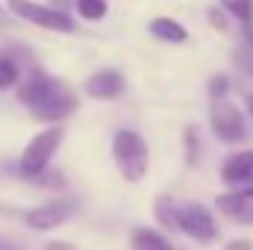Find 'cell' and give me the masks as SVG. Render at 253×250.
I'll use <instances>...</instances> for the list:
<instances>
[{
    "instance_id": "cell-1",
    "label": "cell",
    "mask_w": 253,
    "mask_h": 250,
    "mask_svg": "<svg viewBox=\"0 0 253 250\" xmlns=\"http://www.w3.org/2000/svg\"><path fill=\"white\" fill-rule=\"evenodd\" d=\"M18 100L24 106H30L36 121H50V124L68 118L80 106L74 88L65 85L59 77H50L42 68L30 71V77L18 85Z\"/></svg>"
},
{
    "instance_id": "cell-2",
    "label": "cell",
    "mask_w": 253,
    "mask_h": 250,
    "mask_svg": "<svg viewBox=\"0 0 253 250\" xmlns=\"http://www.w3.org/2000/svg\"><path fill=\"white\" fill-rule=\"evenodd\" d=\"M112 159L126 183H141L150 165V150L147 141L135 129H118L112 138Z\"/></svg>"
},
{
    "instance_id": "cell-3",
    "label": "cell",
    "mask_w": 253,
    "mask_h": 250,
    "mask_svg": "<svg viewBox=\"0 0 253 250\" xmlns=\"http://www.w3.org/2000/svg\"><path fill=\"white\" fill-rule=\"evenodd\" d=\"M62 138H65L62 126H50V129H42L39 135H33V138L27 141L24 153H21V174H24L27 180H39V177L47 171V165H50L53 153L59 150Z\"/></svg>"
},
{
    "instance_id": "cell-4",
    "label": "cell",
    "mask_w": 253,
    "mask_h": 250,
    "mask_svg": "<svg viewBox=\"0 0 253 250\" xmlns=\"http://www.w3.org/2000/svg\"><path fill=\"white\" fill-rule=\"evenodd\" d=\"M9 12L27 24L53 30V33H74L77 30V21L65 9H56V6H44V3H33V0H9Z\"/></svg>"
},
{
    "instance_id": "cell-5",
    "label": "cell",
    "mask_w": 253,
    "mask_h": 250,
    "mask_svg": "<svg viewBox=\"0 0 253 250\" xmlns=\"http://www.w3.org/2000/svg\"><path fill=\"white\" fill-rule=\"evenodd\" d=\"M209 124H212V132L224 144H242L248 138V121H245L242 109L233 106L230 100H212Z\"/></svg>"
},
{
    "instance_id": "cell-6",
    "label": "cell",
    "mask_w": 253,
    "mask_h": 250,
    "mask_svg": "<svg viewBox=\"0 0 253 250\" xmlns=\"http://www.w3.org/2000/svg\"><path fill=\"white\" fill-rule=\"evenodd\" d=\"M177 230L183 236H189L191 242H212L218 236V224L212 218V212L203 203H183L177 206Z\"/></svg>"
},
{
    "instance_id": "cell-7",
    "label": "cell",
    "mask_w": 253,
    "mask_h": 250,
    "mask_svg": "<svg viewBox=\"0 0 253 250\" xmlns=\"http://www.w3.org/2000/svg\"><path fill=\"white\" fill-rule=\"evenodd\" d=\"M74 212H77V200H71V197H59V200H47V203L30 209V212L24 215V221H27V227L39 230V233H47V230L62 227Z\"/></svg>"
},
{
    "instance_id": "cell-8",
    "label": "cell",
    "mask_w": 253,
    "mask_h": 250,
    "mask_svg": "<svg viewBox=\"0 0 253 250\" xmlns=\"http://www.w3.org/2000/svg\"><path fill=\"white\" fill-rule=\"evenodd\" d=\"M126 88L124 77L115 71V68H103V71H94L88 80H85V94L94 97V100H115L121 97Z\"/></svg>"
},
{
    "instance_id": "cell-9",
    "label": "cell",
    "mask_w": 253,
    "mask_h": 250,
    "mask_svg": "<svg viewBox=\"0 0 253 250\" xmlns=\"http://www.w3.org/2000/svg\"><path fill=\"white\" fill-rule=\"evenodd\" d=\"M221 180L233 188H245L253 183V150H245V153H233L224 168H221Z\"/></svg>"
},
{
    "instance_id": "cell-10",
    "label": "cell",
    "mask_w": 253,
    "mask_h": 250,
    "mask_svg": "<svg viewBox=\"0 0 253 250\" xmlns=\"http://www.w3.org/2000/svg\"><path fill=\"white\" fill-rule=\"evenodd\" d=\"M150 36H156L159 42H168V44L189 42V30L183 24H177L174 18H156V21H150Z\"/></svg>"
},
{
    "instance_id": "cell-11",
    "label": "cell",
    "mask_w": 253,
    "mask_h": 250,
    "mask_svg": "<svg viewBox=\"0 0 253 250\" xmlns=\"http://www.w3.org/2000/svg\"><path fill=\"white\" fill-rule=\"evenodd\" d=\"M215 203H218V209H221L224 215L233 218L242 206H253V183L245 186V188H236V191H230V194H221Z\"/></svg>"
},
{
    "instance_id": "cell-12",
    "label": "cell",
    "mask_w": 253,
    "mask_h": 250,
    "mask_svg": "<svg viewBox=\"0 0 253 250\" xmlns=\"http://www.w3.org/2000/svg\"><path fill=\"white\" fill-rule=\"evenodd\" d=\"M132 250H171V242L150 227H138L132 233Z\"/></svg>"
},
{
    "instance_id": "cell-13",
    "label": "cell",
    "mask_w": 253,
    "mask_h": 250,
    "mask_svg": "<svg viewBox=\"0 0 253 250\" xmlns=\"http://www.w3.org/2000/svg\"><path fill=\"white\" fill-rule=\"evenodd\" d=\"M153 212H156V221H159L165 230H177V203H174L168 194H159V197H156Z\"/></svg>"
},
{
    "instance_id": "cell-14",
    "label": "cell",
    "mask_w": 253,
    "mask_h": 250,
    "mask_svg": "<svg viewBox=\"0 0 253 250\" xmlns=\"http://www.w3.org/2000/svg\"><path fill=\"white\" fill-rule=\"evenodd\" d=\"M77 12L85 21H100V18H106L109 3L106 0H77Z\"/></svg>"
},
{
    "instance_id": "cell-15",
    "label": "cell",
    "mask_w": 253,
    "mask_h": 250,
    "mask_svg": "<svg viewBox=\"0 0 253 250\" xmlns=\"http://www.w3.org/2000/svg\"><path fill=\"white\" fill-rule=\"evenodd\" d=\"M221 6H224V12H230L242 24L253 21V0H221Z\"/></svg>"
},
{
    "instance_id": "cell-16",
    "label": "cell",
    "mask_w": 253,
    "mask_h": 250,
    "mask_svg": "<svg viewBox=\"0 0 253 250\" xmlns=\"http://www.w3.org/2000/svg\"><path fill=\"white\" fill-rule=\"evenodd\" d=\"M18 83V65L12 56H0V88H9Z\"/></svg>"
},
{
    "instance_id": "cell-17",
    "label": "cell",
    "mask_w": 253,
    "mask_h": 250,
    "mask_svg": "<svg viewBox=\"0 0 253 250\" xmlns=\"http://www.w3.org/2000/svg\"><path fill=\"white\" fill-rule=\"evenodd\" d=\"M227 91H230V77L227 74H215L209 80V97L212 100H227Z\"/></svg>"
},
{
    "instance_id": "cell-18",
    "label": "cell",
    "mask_w": 253,
    "mask_h": 250,
    "mask_svg": "<svg viewBox=\"0 0 253 250\" xmlns=\"http://www.w3.org/2000/svg\"><path fill=\"white\" fill-rule=\"evenodd\" d=\"M233 56H236V65H239L248 77H253V47H251V44H248V42H242V44L236 47V53H233Z\"/></svg>"
},
{
    "instance_id": "cell-19",
    "label": "cell",
    "mask_w": 253,
    "mask_h": 250,
    "mask_svg": "<svg viewBox=\"0 0 253 250\" xmlns=\"http://www.w3.org/2000/svg\"><path fill=\"white\" fill-rule=\"evenodd\" d=\"M186 150H189V153H186L189 165H194V162H197V156H200V153H197V150H200V141H197V135H194V126L186 129Z\"/></svg>"
},
{
    "instance_id": "cell-20",
    "label": "cell",
    "mask_w": 253,
    "mask_h": 250,
    "mask_svg": "<svg viewBox=\"0 0 253 250\" xmlns=\"http://www.w3.org/2000/svg\"><path fill=\"white\" fill-rule=\"evenodd\" d=\"M233 218H236V221H242V224H253V206H242Z\"/></svg>"
},
{
    "instance_id": "cell-21",
    "label": "cell",
    "mask_w": 253,
    "mask_h": 250,
    "mask_svg": "<svg viewBox=\"0 0 253 250\" xmlns=\"http://www.w3.org/2000/svg\"><path fill=\"white\" fill-rule=\"evenodd\" d=\"M224 250H253V245H251V242H242V239H236V242H230Z\"/></svg>"
},
{
    "instance_id": "cell-22",
    "label": "cell",
    "mask_w": 253,
    "mask_h": 250,
    "mask_svg": "<svg viewBox=\"0 0 253 250\" xmlns=\"http://www.w3.org/2000/svg\"><path fill=\"white\" fill-rule=\"evenodd\" d=\"M209 21H212L215 27H221V30L227 27V21H224V15H218V9H209Z\"/></svg>"
},
{
    "instance_id": "cell-23",
    "label": "cell",
    "mask_w": 253,
    "mask_h": 250,
    "mask_svg": "<svg viewBox=\"0 0 253 250\" xmlns=\"http://www.w3.org/2000/svg\"><path fill=\"white\" fill-rule=\"evenodd\" d=\"M44 250H77V248H71L68 242H50V245H47Z\"/></svg>"
},
{
    "instance_id": "cell-24",
    "label": "cell",
    "mask_w": 253,
    "mask_h": 250,
    "mask_svg": "<svg viewBox=\"0 0 253 250\" xmlns=\"http://www.w3.org/2000/svg\"><path fill=\"white\" fill-rule=\"evenodd\" d=\"M242 36H245L242 42H248V44L253 47V21H251V24H245V33H242Z\"/></svg>"
},
{
    "instance_id": "cell-25",
    "label": "cell",
    "mask_w": 253,
    "mask_h": 250,
    "mask_svg": "<svg viewBox=\"0 0 253 250\" xmlns=\"http://www.w3.org/2000/svg\"><path fill=\"white\" fill-rule=\"evenodd\" d=\"M6 24H9V12L0 6V27H6Z\"/></svg>"
},
{
    "instance_id": "cell-26",
    "label": "cell",
    "mask_w": 253,
    "mask_h": 250,
    "mask_svg": "<svg viewBox=\"0 0 253 250\" xmlns=\"http://www.w3.org/2000/svg\"><path fill=\"white\" fill-rule=\"evenodd\" d=\"M0 250H15L12 245H6V242H0Z\"/></svg>"
},
{
    "instance_id": "cell-27",
    "label": "cell",
    "mask_w": 253,
    "mask_h": 250,
    "mask_svg": "<svg viewBox=\"0 0 253 250\" xmlns=\"http://www.w3.org/2000/svg\"><path fill=\"white\" fill-rule=\"evenodd\" d=\"M248 109H251V115H253V94L248 97Z\"/></svg>"
},
{
    "instance_id": "cell-28",
    "label": "cell",
    "mask_w": 253,
    "mask_h": 250,
    "mask_svg": "<svg viewBox=\"0 0 253 250\" xmlns=\"http://www.w3.org/2000/svg\"><path fill=\"white\" fill-rule=\"evenodd\" d=\"M171 250H177V248H171Z\"/></svg>"
}]
</instances>
